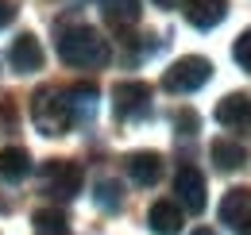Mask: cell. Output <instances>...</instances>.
I'll list each match as a JSON object with an SVG mask.
<instances>
[{
  "mask_svg": "<svg viewBox=\"0 0 251 235\" xmlns=\"http://www.w3.org/2000/svg\"><path fill=\"white\" fill-rule=\"evenodd\" d=\"M58 58L74 70H100L112 58V47L108 39L97 27H85V24H74V27L58 31Z\"/></svg>",
  "mask_w": 251,
  "mask_h": 235,
  "instance_id": "6da1fadb",
  "label": "cell"
},
{
  "mask_svg": "<svg viewBox=\"0 0 251 235\" xmlns=\"http://www.w3.org/2000/svg\"><path fill=\"white\" fill-rule=\"evenodd\" d=\"M31 119L43 135H66L70 131V100H66V89L43 85L31 96Z\"/></svg>",
  "mask_w": 251,
  "mask_h": 235,
  "instance_id": "7a4b0ae2",
  "label": "cell"
},
{
  "mask_svg": "<svg viewBox=\"0 0 251 235\" xmlns=\"http://www.w3.org/2000/svg\"><path fill=\"white\" fill-rule=\"evenodd\" d=\"M112 116L120 123L151 116V85L147 81H116L112 85Z\"/></svg>",
  "mask_w": 251,
  "mask_h": 235,
  "instance_id": "3957f363",
  "label": "cell"
},
{
  "mask_svg": "<svg viewBox=\"0 0 251 235\" xmlns=\"http://www.w3.org/2000/svg\"><path fill=\"white\" fill-rule=\"evenodd\" d=\"M209 77H213V62L201 54H186L162 73V89L166 93H197Z\"/></svg>",
  "mask_w": 251,
  "mask_h": 235,
  "instance_id": "277c9868",
  "label": "cell"
},
{
  "mask_svg": "<svg viewBox=\"0 0 251 235\" xmlns=\"http://www.w3.org/2000/svg\"><path fill=\"white\" fill-rule=\"evenodd\" d=\"M39 181H43V193H50L54 201H70L81 193V166L70 158H50V162H43Z\"/></svg>",
  "mask_w": 251,
  "mask_h": 235,
  "instance_id": "5b68a950",
  "label": "cell"
},
{
  "mask_svg": "<svg viewBox=\"0 0 251 235\" xmlns=\"http://www.w3.org/2000/svg\"><path fill=\"white\" fill-rule=\"evenodd\" d=\"M174 193H178V201L174 205H182L186 212H205V177L197 166H178V174H174Z\"/></svg>",
  "mask_w": 251,
  "mask_h": 235,
  "instance_id": "8992f818",
  "label": "cell"
},
{
  "mask_svg": "<svg viewBox=\"0 0 251 235\" xmlns=\"http://www.w3.org/2000/svg\"><path fill=\"white\" fill-rule=\"evenodd\" d=\"M217 123L236 131V135H251V96L248 93H228L217 104Z\"/></svg>",
  "mask_w": 251,
  "mask_h": 235,
  "instance_id": "52a82bcc",
  "label": "cell"
},
{
  "mask_svg": "<svg viewBox=\"0 0 251 235\" xmlns=\"http://www.w3.org/2000/svg\"><path fill=\"white\" fill-rule=\"evenodd\" d=\"M8 62H12L16 73H35V70H43V47H39V39L27 35V31L16 35L12 47H8Z\"/></svg>",
  "mask_w": 251,
  "mask_h": 235,
  "instance_id": "ba28073f",
  "label": "cell"
},
{
  "mask_svg": "<svg viewBox=\"0 0 251 235\" xmlns=\"http://www.w3.org/2000/svg\"><path fill=\"white\" fill-rule=\"evenodd\" d=\"M97 96L100 89L93 81H77L74 89H66V100H70V119L74 123H89L97 116Z\"/></svg>",
  "mask_w": 251,
  "mask_h": 235,
  "instance_id": "9c48e42d",
  "label": "cell"
},
{
  "mask_svg": "<svg viewBox=\"0 0 251 235\" xmlns=\"http://www.w3.org/2000/svg\"><path fill=\"white\" fill-rule=\"evenodd\" d=\"M224 16H228V0H189V4H186V20L197 31L220 27Z\"/></svg>",
  "mask_w": 251,
  "mask_h": 235,
  "instance_id": "30bf717a",
  "label": "cell"
},
{
  "mask_svg": "<svg viewBox=\"0 0 251 235\" xmlns=\"http://www.w3.org/2000/svg\"><path fill=\"white\" fill-rule=\"evenodd\" d=\"M127 174H131L135 185H155L158 177H162V154H155V150L127 154Z\"/></svg>",
  "mask_w": 251,
  "mask_h": 235,
  "instance_id": "8fae6325",
  "label": "cell"
},
{
  "mask_svg": "<svg viewBox=\"0 0 251 235\" xmlns=\"http://www.w3.org/2000/svg\"><path fill=\"white\" fill-rule=\"evenodd\" d=\"M147 224L155 235H178L182 232V208L174 201H155L151 212H147Z\"/></svg>",
  "mask_w": 251,
  "mask_h": 235,
  "instance_id": "7c38bea8",
  "label": "cell"
},
{
  "mask_svg": "<svg viewBox=\"0 0 251 235\" xmlns=\"http://www.w3.org/2000/svg\"><path fill=\"white\" fill-rule=\"evenodd\" d=\"M220 220L240 232L251 220V189H232V193L224 197V205H220Z\"/></svg>",
  "mask_w": 251,
  "mask_h": 235,
  "instance_id": "4fadbf2b",
  "label": "cell"
},
{
  "mask_svg": "<svg viewBox=\"0 0 251 235\" xmlns=\"http://www.w3.org/2000/svg\"><path fill=\"white\" fill-rule=\"evenodd\" d=\"M104 24L108 27H116V31H124V27H135L139 24V16H143V8H139V0H104Z\"/></svg>",
  "mask_w": 251,
  "mask_h": 235,
  "instance_id": "5bb4252c",
  "label": "cell"
},
{
  "mask_svg": "<svg viewBox=\"0 0 251 235\" xmlns=\"http://www.w3.org/2000/svg\"><path fill=\"white\" fill-rule=\"evenodd\" d=\"M31 174V154L24 147H4L0 150V177L4 181H24Z\"/></svg>",
  "mask_w": 251,
  "mask_h": 235,
  "instance_id": "9a60e30c",
  "label": "cell"
},
{
  "mask_svg": "<svg viewBox=\"0 0 251 235\" xmlns=\"http://www.w3.org/2000/svg\"><path fill=\"white\" fill-rule=\"evenodd\" d=\"M213 162H217V170H240L244 162H248V154H244V147L236 143V139H217L213 143Z\"/></svg>",
  "mask_w": 251,
  "mask_h": 235,
  "instance_id": "2e32d148",
  "label": "cell"
},
{
  "mask_svg": "<svg viewBox=\"0 0 251 235\" xmlns=\"http://www.w3.org/2000/svg\"><path fill=\"white\" fill-rule=\"evenodd\" d=\"M31 224H35V235H70V220L58 208H39L31 216Z\"/></svg>",
  "mask_w": 251,
  "mask_h": 235,
  "instance_id": "e0dca14e",
  "label": "cell"
},
{
  "mask_svg": "<svg viewBox=\"0 0 251 235\" xmlns=\"http://www.w3.org/2000/svg\"><path fill=\"white\" fill-rule=\"evenodd\" d=\"M93 201L104 212H120V205H124V189L112 181V177H104V181H97V193H93Z\"/></svg>",
  "mask_w": 251,
  "mask_h": 235,
  "instance_id": "ac0fdd59",
  "label": "cell"
},
{
  "mask_svg": "<svg viewBox=\"0 0 251 235\" xmlns=\"http://www.w3.org/2000/svg\"><path fill=\"white\" fill-rule=\"evenodd\" d=\"M232 58L240 62L244 70H251V27L244 31V35H240L236 43H232Z\"/></svg>",
  "mask_w": 251,
  "mask_h": 235,
  "instance_id": "d6986e66",
  "label": "cell"
},
{
  "mask_svg": "<svg viewBox=\"0 0 251 235\" xmlns=\"http://www.w3.org/2000/svg\"><path fill=\"white\" fill-rule=\"evenodd\" d=\"M174 127H178V131H182V135H193V131H197V127H201V119H197V112H178V116H174Z\"/></svg>",
  "mask_w": 251,
  "mask_h": 235,
  "instance_id": "ffe728a7",
  "label": "cell"
},
{
  "mask_svg": "<svg viewBox=\"0 0 251 235\" xmlns=\"http://www.w3.org/2000/svg\"><path fill=\"white\" fill-rule=\"evenodd\" d=\"M16 20V0H0V31Z\"/></svg>",
  "mask_w": 251,
  "mask_h": 235,
  "instance_id": "44dd1931",
  "label": "cell"
},
{
  "mask_svg": "<svg viewBox=\"0 0 251 235\" xmlns=\"http://www.w3.org/2000/svg\"><path fill=\"white\" fill-rule=\"evenodd\" d=\"M158 8H174V4H178V0H155Z\"/></svg>",
  "mask_w": 251,
  "mask_h": 235,
  "instance_id": "7402d4cb",
  "label": "cell"
},
{
  "mask_svg": "<svg viewBox=\"0 0 251 235\" xmlns=\"http://www.w3.org/2000/svg\"><path fill=\"white\" fill-rule=\"evenodd\" d=\"M193 235H217V232H209V228H197V232H193Z\"/></svg>",
  "mask_w": 251,
  "mask_h": 235,
  "instance_id": "603a6c76",
  "label": "cell"
},
{
  "mask_svg": "<svg viewBox=\"0 0 251 235\" xmlns=\"http://www.w3.org/2000/svg\"><path fill=\"white\" fill-rule=\"evenodd\" d=\"M240 235H251V220H248V224H244V228H240Z\"/></svg>",
  "mask_w": 251,
  "mask_h": 235,
  "instance_id": "cb8c5ba5",
  "label": "cell"
}]
</instances>
